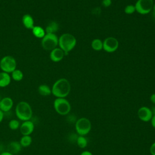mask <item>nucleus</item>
I'll return each mask as SVG.
<instances>
[{"mask_svg":"<svg viewBox=\"0 0 155 155\" xmlns=\"http://www.w3.org/2000/svg\"><path fill=\"white\" fill-rule=\"evenodd\" d=\"M12 77L13 80L16 81H20L23 79L24 74L20 70L15 69L13 72H12Z\"/></svg>","mask_w":155,"mask_h":155,"instance_id":"5701e85b","label":"nucleus"},{"mask_svg":"<svg viewBox=\"0 0 155 155\" xmlns=\"http://www.w3.org/2000/svg\"><path fill=\"white\" fill-rule=\"evenodd\" d=\"M0 100H1V99H0Z\"/></svg>","mask_w":155,"mask_h":155,"instance_id":"72a5a7b5","label":"nucleus"},{"mask_svg":"<svg viewBox=\"0 0 155 155\" xmlns=\"http://www.w3.org/2000/svg\"><path fill=\"white\" fill-rule=\"evenodd\" d=\"M153 116V114L151 108L146 106L141 107L137 111V116L139 119L144 122L150 121Z\"/></svg>","mask_w":155,"mask_h":155,"instance_id":"9d476101","label":"nucleus"},{"mask_svg":"<svg viewBox=\"0 0 155 155\" xmlns=\"http://www.w3.org/2000/svg\"><path fill=\"white\" fill-rule=\"evenodd\" d=\"M80 155H93V154L89 151H87V150H85L84 151H82Z\"/></svg>","mask_w":155,"mask_h":155,"instance_id":"c85d7f7f","label":"nucleus"},{"mask_svg":"<svg viewBox=\"0 0 155 155\" xmlns=\"http://www.w3.org/2000/svg\"><path fill=\"white\" fill-rule=\"evenodd\" d=\"M71 90V85L69 81L65 78L58 79L53 85L51 88V94L56 98H65Z\"/></svg>","mask_w":155,"mask_h":155,"instance_id":"f257e3e1","label":"nucleus"},{"mask_svg":"<svg viewBox=\"0 0 155 155\" xmlns=\"http://www.w3.org/2000/svg\"><path fill=\"white\" fill-rule=\"evenodd\" d=\"M150 101L155 104V93H153L151 96H150Z\"/></svg>","mask_w":155,"mask_h":155,"instance_id":"c756f323","label":"nucleus"},{"mask_svg":"<svg viewBox=\"0 0 155 155\" xmlns=\"http://www.w3.org/2000/svg\"><path fill=\"white\" fill-rule=\"evenodd\" d=\"M13 105V101L12 98L5 97L0 100V110L4 112L9 111Z\"/></svg>","mask_w":155,"mask_h":155,"instance_id":"ddd939ff","label":"nucleus"},{"mask_svg":"<svg viewBox=\"0 0 155 155\" xmlns=\"http://www.w3.org/2000/svg\"><path fill=\"white\" fill-rule=\"evenodd\" d=\"M38 90L39 93L43 96H47L51 94V89L45 84L40 85Z\"/></svg>","mask_w":155,"mask_h":155,"instance_id":"6ab92c4d","label":"nucleus"},{"mask_svg":"<svg viewBox=\"0 0 155 155\" xmlns=\"http://www.w3.org/2000/svg\"><path fill=\"white\" fill-rule=\"evenodd\" d=\"M64 51L59 47H56L52 50L50 54V59L54 62H58L61 61L64 57Z\"/></svg>","mask_w":155,"mask_h":155,"instance_id":"f8f14e48","label":"nucleus"},{"mask_svg":"<svg viewBox=\"0 0 155 155\" xmlns=\"http://www.w3.org/2000/svg\"><path fill=\"white\" fill-rule=\"evenodd\" d=\"M150 153L151 155H155V142L151 145L150 147Z\"/></svg>","mask_w":155,"mask_h":155,"instance_id":"bb28decb","label":"nucleus"},{"mask_svg":"<svg viewBox=\"0 0 155 155\" xmlns=\"http://www.w3.org/2000/svg\"><path fill=\"white\" fill-rule=\"evenodd\" d=\"M0 68L2 71L9 73L16 69L15 59L11 56H5L0 61Z\"/></svg>","mask_w":155,"mask_h":155,"instance_id":"0eeeda50","label":"nucleus"},{"mask_svg":"<svg viewBox=\"0 0 155 155\" xmlns=\"http://www.w3.org/2000/svg\"><path fill=\"white\" fill-rule=\"evenodd\" d=\"M8 127L11 130H16L20 127V123L18 120L12 119L8 123Z\"/></svg>","mask_w":155,"mask_h":155,"instance_id":"b1692460","label":"nucleus"},{"mask_svg":"<svg viewBox=\"0 0 155 155\" xmlns=\"http://www.w3.org/2000/svg\"><path fill=\"white\" fill-rule=\"evenodd\" d=\"M22 22L24 25V26L27 28L31 30L34 25V19L33 17L28 14H25L22 16Z\"/></svg>","mask_w":155,"mask_h":155,"instance_id":"2eb2a0df","label":"nucleus"},{"mask_svg":"<svg viewBox=\"0 0 155 155\" xmlns=\"http://www.w3.org/2000/svg\"><path fill=\"white\" fill-rule=\"evenodd\" d=\"M124 12L127 15H131L136 12V8L134 5L129 4L127 5L124 8Z\"/></svg>","mask_w":155,"mask_h":155,"instance_id":"393cba45","label":"nucleus"},{"mask_svg":"<svg viewBox=\"0 0 155 155\" xmlns=\"http://www.w3.org/2000/svg\"><path fill=\"white\" fill-rule=\"evenodd\" d=\"M0 155H13V154H11L10 153H9L8 151H5V152H3L1 154H0Z\"/></svg>","mask_w":155,"mask_h":155,"instance_id":"473e14b6","label":"nucleus"},{"mask_svg":"<svg viewBox=\"0 0 155 155\" xmlns=\"http://www.w3.org/2000/svg\"><path fill=\"white\" fill-rule=\"evenodd\" d=\"M4 118V112L0 110V123L2 122Z\"/></svg>","mask_w":155,"mask_h":155,"instance_id":"2f4dec72","label":"nucleus"},{"mask_svg":"<svg viewBox=\"0 0 155 155\" xmlns=\"http://www.w3.org/2000/svg\"><path fill=\"white\" fill-rule=\"evenodd\" d=\"M33 35L38 38H42L46 34L45 30L41 26H34L31 29Z\"/></svg>","mask_w":155,"mask_h":155,"instance_id":"a211bd4d","label":"nucleus"},{"mask_svg":"<svg viewBox=\"0 0 155 155\" xmlns=\"http://www.w3.org/2000/svg\"><path fill=\"white\" fill-rule=\"evenodd\" d=\"M152 16L153 18L155 20V4H154L153 7V9H152Z\"/></svg>","mask_w":155,"mask_h":155,"instance_id":"7c9ffc66","label":"nucleus"},{"mask_svg":"<svg viewBox=\"0 0 155 155\" xmlns=\"http://www.w3.org/2000/svg\"><path fill=\"white\" fill-rule=\"evenodd\" d=\"M15 113L17 117L22 121L30 120L33 115V111L30 104L25 101L19 102L16 106Z\"/></svg>","mask_w":155,"mask_h":155,"instance_id":"7ed1b4c3","label":"nucleus"},{"mask_svg":"<svg viewBox=\"0 0 155 155\" xmlns=\"http://www.w3.org/2000/svg\"><path fill=\"white\" fill-rule=\"evenodd\" d=\"M21 148L22 146L19 142L17 141H12L8 144L7 147V151L14 155L19 153V151L21 150Z\"/></svg>","mask_w":155,"mask_h":155,"instance_id":"4468645a","label":"nucleus"},{"mask_svg":"<svg viewBox=\"0 0 155 155\" xmlns=\"http://www.w3.org/2000/svg\"><path fill=\"white\" fill-rule=\"evenodd\" d=\"M35 128V125L33 122L30 120L24 121L23 123L19 127V130L23 136L30 135Z\"/></svg>","mask_w":155,"mask_h":155,"instance_id":"9b49d317","label":"nucleus"},{"mask_svg":"<svg viewBox=\"0 0 155 155\" xmlns=\"http://www.w3.org/2000/svg\"><path fill=\"white\" fill-rule=\"evenodd\" d=\"M32 142V139L31 136H22L21 138L19 143L22 147H29Z\"/></svg>","mask_w":155,"mask_h":155,"instance_id":"412c9836","label":"nucleus"},{"mask_svg":"<svg viewBox=\"0 0 155 155\" xmlns=\"http://www.w3.org/2000/svg\"><path fill=\"white\" fill-rule=\"evenodd\" d=\"M76 45V38L70 33H64L58 38V45L67 55Z\"/></svg>","mask_w":155,"mask_h":155,"instance_id":"f03ea898","label":"nucleus"},{"mask_svg":"<svg viewBox=\"0 0 155 155\" xmlns=\"http://www.w3.org/2000/svg\"><path fill=\"white\" fill-rule=\"evenodd\" d=\"M53 107L56 112L62 116L68 114L71 110V105L65 98H56L54 101Z\"/></svg>","mask_w":155,"mask_h":155,"instance_id":"39448f33","label":"nucleus"},{"mask_svg":"<svg viewBox=\"0 0 155 155\" xmlns=\"http://www.w3.org/2000/svg\"><path fill=\"white\" fill-rule=\"evenodd\" d=\"M59 30V24L56 21H51L45 27L46 33H55Z\"/></svg>","mask_w":155,"mask_h":155,"instance_id":"f3484780","label":"nucleus"},{"mask_svg":"<svg viewBox=\"0 0 155 155\" xmlns=\"http://www.w3.org/2000/svg\"><path fill=\"white\" fill-rule=\"evenodd\" d=\"M154 5L153 0H137L134 5L136 12L140 15L150 13Z\"/></svg>","mask_w":155,"mask_h":155,"instance_id":"6e6552de","label":"nucleus"},{"mask_svg":"<svg viewBox=\"0 0 155 155\" xmlns=\"http://www.w3.org/2000/svg\"><path fill=\"white\" fill-rule=\"evenodd\" d=\"M119 47L118 40L112 36L108 37L103 41V50L107 53H113Z\"/></svg>","mask_w":155,"mask_h":155,"instance_id":"1a4fd4ad","label":"nucleus"},{"mask_svg":"<svg viewBox=\"0 0 155 155\" xmlns=\"http://www.w3.org/2000/svg\"><path fill=\"white\" fill-rule=\"evenodd\" d=\"M42 48L47 51H51L58 45V38L55 33H46L42 38Z\"/></svg>","mask_w":155,"mask_h":155,"instance_id":"423d86ee","label":"nucleus"},{"mask_svg":"<svg viewBox=\"0 0 155 155\" xmlns=\"http://www.w3.org/2000/svg\"><path fill=\"white\" fill-rule=\"evenodd\" d=\"M112 3V0H102V5L104 7H108L111 5Z\"/></svg>","mask_w":155,"mask_h":155,"instance_id":"a878e982","label":"nucleus"},{"mask_svg":"<svg viewBox=\"0 0 155 155\" xmlns=\"http://www.w3.org/2000/svg\"><path fill=\"white\" fill-rule=\"evenodd\" d=\"M150 122H151V126H152L154 128H155V114H154V115L153 116V117H152V118H151Z\"/></svg>","mask_w":155,"mask_h":155,"instance_id":"cd10ccee","label":"nucleus"},{"mask_svg":"<svg viewBox=\"0 0 155 155\" xmlns=\"http://www.w3.org/2000/svg\"><path fill=\"white\" fill-rule=\"evenodd\" d=\"M76 143L81 148H85L88 145V140L84 136H79L76 139Z\"/></svg>","mask_w":155,"mask_h":155,"instance_id":"4be33fe9","label":"nucleus"},{"mask_svg":"<svg viewBox=\"0 0 155 155\" xmlns=\"http://www.w3.org/2000/svg\"><path fill=\"white\" fill-rule=\"evenodd\" d=\"M75 130L79 136H85L91 130V123L88 118L81 117L75 123Z\"/></svg>","mask_w":155,"mask_h":155,"instance_id":"20e7f679","label":"nucleus"},{"mask_svg":"<svg viewBox=\"0 0 155 155\" xmlns=\"http://www.w3.org/2000/svg\"><path fill=\"white\" fill-rule=\"evenodd\" d=\"M11 82V78L8 73L5 72L0 73V87H5L8 86Z\"/></svg>","mask_w":155,"mask_h":155,"instance_id":"dca6fc26","label":"nucleus"},{"mask_svg":"<svg viewBox=\"0 0 155 155\" xmlns=\"http://www.w3.org/2000/svg\"><path fill=\"white\" fill-rule=\"evenodd\" d=\"M91 46L95 51H100L103 49V41L100 39H94L91 41Z\"/></svg>","mask_w":155,"mask_h":155,"instance_id":"aec40b11","label":"nucleus"}]
</instances>
